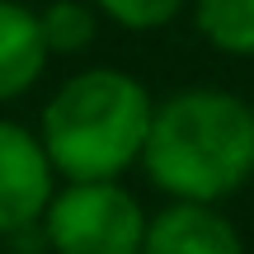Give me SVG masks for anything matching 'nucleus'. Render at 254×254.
<instances>
[{
    "label": "nucleus",
    "instance_id": "nucleus-1",
    "mask_svg": "<svg viewBox=\"0 0 254 254\" xmlns=\"http://www.w3.org/2000/svg\"><path fill=\"white\" fill-rule=\"evenodd\" d=\"M141 170L170 198L221 202L254 174V109L231 90L193 85L155 104Z\"/></svg>",
    "mask_w": 254,
    "mask_h": 254
},
{
    "label": "nucleus",
    "instance_id": "nucleus-2",
    "mask_svg": "<svg viewBox=\"0 0 254 254\" xmlns=\"http://www.w3.org/2000/svg\"><path fill=\"white\" fill-rule=\"evenodd\" d=\"M151 94L118 66H90L47 99L38 136L57 179H123L141 165L151 132Z\"/></svg>",
    "mask_w": 254,
    "mask_h": 254
},
{
    "label": "nucleus",
    "instance_id": "nucleus-3",
    "mask_svg": "<svg viewBox=\"0 0 254 254\" xmlns=\"http://www.w3.org/2000/svg\"><path fill=\"white\" fill-rule=\"evenodd\" d=\"M38 226L52 254H136L146 212L123 179H62Z\"/></svg>",
    "mask_w": 254,
    "mask_h": 254
},
{
    "label": "nucleus",
    "instance_id": "nucleus-4",
    "mask_svg": "<svg viewBox=\"0 0 254 254\" xmlns=\"http://www.w3.org/2000/svg\"><path fill=\"white\" fill-rule=\"evenodd\" d=\"M52 193L57 170L43 151V136L28 132L24 123L0 118V236L38 226Z\"/></svg>",
    "mask_w": 254,
    "mask_h": 254
},
{
    "label": "nucleus",
    "instance_id": "nucleus-5",
    "mask_svg": "<svg viewBox=\"0 0 254 254\" xmlns=\"http://www.w3.org/2000/svg\"><path fill=\"white\" fill-rule=\"evenodd\" d=\"M136 254H245V240L217 202L170 198L155 217H146V236Z\"/></svg>",
    "mask_w": 254,
    "mask_h": 254
},
{
    "label": "nucleus",
    "instance_id": "nucleus-6",
    "mask_svg": "<svg viewBox=\"0 0 254 254\" xmlns=\"http://www.w3.org/2000/svg\"><path fill=\"white\" fill-rule=\"evenodd\" d=\"M47 57L52 52H47L38 9L19 5V0H0V104L33 90Z\"/></svg>",
    "mask_w": 254,
    "mask_h": 254
},
{
    "label": "nucleus",
    "instance_id": "nucleus-7",
    "mask_svg": "<svg viewBox=\"0 0 254 254\" xmlns=\"http://www.w3.org/2000/svg\"><path fill=\"white\" fill-rule=\"evenodd\" d=\"M193 24L217 52L254 57V0H193Z\"/></svg>",
    "mask_w": 254,
    "mask_h": 254
},
{
    "label": "nucleus",
    "instance_id": "nucleus-8",
    "mask_svg": "<svg viewBox=\"0 0 254 254\" xmlns=\"http://www.w3.org/2000/svg\"><path fill=\"white\" fill-rule=\"evenodd\" d=\"M38 19H43V38H47L52 57L85 52L94 43V33H99V5H80V0H52Z\"/></svg>",
    "mask_w": 254,
    "mask_h": 254
},
{
    "label": "nucleus",
    "instance_id": "nucleus-9",
    "mask_svg": "<svg viewBox=\"0 0 254 254\" xmlns=\"http://www.w3.org/2000/svg\"><path fill=\"white\" fill-rule=\"evenodd\" d=\"M104 19H113L127 33H155L184 9V0H94Z\"/></svg>",
    "mask_w": 254,
    "mask_h": 254
},
{
    "label": "nucleus",
    "instance_id": "nucleus-10",
    "mask_svg": "<svg viewBox=\"0 0 254 254\" xmlns=\"http://www.w3.org/2000/svg\"><path fill=\"white\" fill-rule=\"evenodd\" d=\"M250 109H254V104H250Z\"/></svg>",
    "mask_w": 254,
    "mask_h": 254
}]
</instances>
